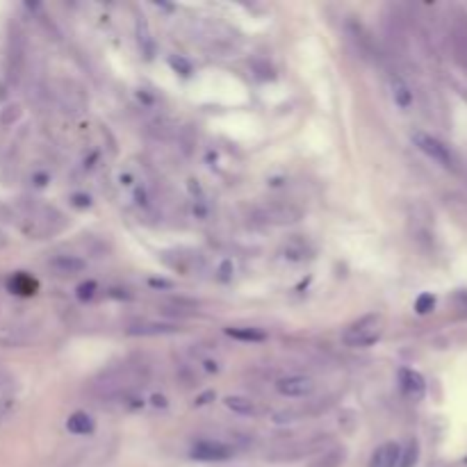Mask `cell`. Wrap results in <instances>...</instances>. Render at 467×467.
Segmentation results:
<instances>
[{
	"label": "cell",
	"instance_id": "obj_7",
	"mask_svg": "<svg viewBox=\"0 0 467 467\" xmlns=\"http://www.w3.org/2000/svg\"><path fill=\"white\" fill-rule=\"evenodd\" d=\"M301 212L292 205H270L260 210V219L270 221V224H294L299 221Z\"/></svg>",
	"mask_w": 467,
	"mask_h": 467
},
{
	"label": "cell",
	"instance_id": "obj_15",
	"mask_svg": "<svg viewBox=\"0 0 467 467\" xmlns=\"http://www.w3.org/2000/svg\"><path fill=\"white\" fill-rule=\"evenodd\" d=\"M417 458H419L417 440H408V445L404 449H399V461H396V467H415Z\"/></svg>",
	"mask_w": 467,
	"mask_h": 467
},
{
	"label": "cell",
	"instance_id": "obj_1",
	"mask_svg": "<svg viewBox=\"0 0 467 467\" xmlns=\"http://www.w3.org/2000/svg\"><path fill=\"white\" fill-rule=\"evenodd\" d=\"M381 335V317L379 314H367V317L354 322L342 335L347 347H369L379 340Z\"/></svg>",
	"mask_w": 467,
	"mask_h": 467
},
{
	"label": "cell",
	"instance_id": "obj_12",
	"mask_svg": "<svg viewBox=\"0 0 467 467\" xmlns=\"http://www.w3.org/2000/svg\"><path fill=\"white\" fill-rule=\"evenodd\" d=\"M226 408H230L232 413H237V415H255L258 413V406H255L253 399H249V396H226Z\"/></svg>",
	"mask_w": 467,
	"mask_h": 467
},
{
	"label": "cell",
	"instance_id": "obj_18",
	"mask_svg": "<svg viewBox=\"0 0 467 467\" xmlns=\"http://www.w3.org/2000/svg\"><path fill=\"white\" fill-rule=\"evenodd\" d=\"M93 292H96V283H91V280H89V283H83V285L78 287V299L80 301H89L93 297Z\"/></svg>",
	"mask_w": 467,
	"mask_h": 467
},
{
	"label": "cell",
	"instance_id": "obj_3",
	"mask_svg": "<svg viewBox=\"0 0 467 467\" xmlns=\"http://www.w3.org/2000/svg\"><path fill=\"white\" fill-rule=\"evenodd\" d=\"M192 458L194 461H203V463H219V461H228L232 456V449L226 442L219 440H198L192 445Z\"/></svg>",
	"mask_w": 467,
	"mask_h": 467
},
{
	"label": "cell",
	"instance_id": "obj_8",
	"mask_svg": "<svg viewBox=\"0 0 467 467\" xmlns=\"http://www.w3.org/2000/svg\"><path fill=\"white\" fill-rule=\"evenodd\" d=\"M399 445L396 442H385L381 445L374 456L369 461V467H396V461H399Z\"/></svg>",
	"mask_w": 467,
	"mask_h": 467
},
{
	"label": "cell",
	"instance_id": "obj_10",
	"mask_svg": "<svg viewBox=\"0 0 467 467\" xmlns=\"http://www.w3.org/2000/svg\"><path fill=\"white\" fill-rule=\"evenodd\" d=\"M66 428H68V433H73V436H91L93 428H96V422H93L91 415H87L83 411H76L66 419Z\"/></svg>",
	"mask_w": 467,
	"mask_h": 467
},
{
	"label": "cell",
	"instance_id": "obj_13",
	"mask_svg": "<svg viewBox=\"0 0 467 467\" xmlns=\"http://www.w3.org/2000/svg\"><path fill=\"white\" fill-rule=\"evenodd\" d=\"M392 98L394 103L399 105V108H411V103H413V91L411 87H408L401 78H394L392 80Z\"/></svg>",
	"mask_w": 467,
	"mask_h": 467
},
{
	"label": "cell",
	"instance_id": "obj_17",
	"mask_svg": "<svg viewBox=\"0 0 467 467\" xmlns=\"http://www.w3.org/2000/svg\"><path fill=\"white\" fill-rule=\"evenodd\" d=\"M433 308H436V297H433V294H428V292H424V294H419V297H417V301H415V310H417V314H428Z\"/></svg>",
	"mask_w": 467,
	"mask_h": 467
},
{
	"label": "cell",
	"instance_id": "obj_5",
	"mask_svg": "<svg viewBox=\"0 0 467 467\" xmlns=\"http://www.w3.org/2000/svg\"><path fill=\"white\" fill-rule=\"evenodd\" d=\"M451 41H453V53H456L458 64L467 68V14L465 11H458L456 19H453Z\"/></svg>",
	"mask_w": 467,
	"mask_h": 467
},
{
	"label": "cell",
	"instance_id": "obj_22",
	"mask_svg": "<svg viewBox=\"0 0 467 467\" xmlns=\"http://www.w3.org/2000/svg\"><path fill=\"white\" fill-rule=\"evenodd\" d=\"M465 463H467V458H465Z\"/></svg>",
	"mask_w": 467,
	"mask_h": 467
},
{
	"label": "cell",
	"instance_id": "obj_21",
	"mask_svg": "<svg viewBox=\"0 0 467 467\" xmlns=\"http://www.w3.org/2000/svg\"><path fill=\"white\" fill-rule=\"evenodd\" d=\"M153 401H155V406H167L165 396H153Z\"/></svg>",
	"mask_w": 467,
	"mask_h": 467
},
{
	"label": "cell",
	"instance_id": "obj_20",
	"mask_svg": "<svg viewBox=\"0 0 467 467\" xmlns=\"http://www.w3.org/2000/svg\"><path fill=\"white\" fill-rule=\"evenodd\" d=\"M150 285H153V287H171L169 283H165V280H155V278L150 280Z\"/></svg>",
	"mask_w": 467,
	"mask_h": 467
},
{
	"label": "cell",
	"instance_id": "obj_9",
	"mask_svg": "<svg viewBox=\"0 0 467 467\" xmlns=\"http://www.w3.org/2000/svg\"><path fill=\"white\" fill-rule=\"evenodd\" d=\"M51 267L62 276H76L80 272H85L87 262L78 255H57V258L51 260Z\"/></svg>",
	"mask_w": 467,
	"mask_h": 467
},
{
	"label": "cell",
	"instance_id": "obj_6",
	"mask_svg": "<svg viewBox=\"0 0 467 467\" xmlns=\"http://www.w3.org/2000/svg\"><path fill=\"white\" fill-rule=\"evenodd\" d=\"M399 385L406 396H411V399H422L424 392H426V381L419 371L415 369H399Z\"/></svg>",
	"mask_w": 467,
	"mask_h": 467
},
{
	"label": "cell",
	"instance_id": "obj_11",
	"mask_svg": "<svg viewBox=\"0 0 467 467\" xmlns=\"http://www.w3.org/2000/svg\"><path fill=\"white\" fill-rule=\"evenodd\" d=\"M226 335L240 342H265L267 333L262 329H253V326H230L226 329Z\"/></svg>",
	"mask_w": 467,
	"mask_h": 467
},
{
	"label": "cell",
	"instance_id": "obj_14",
	"mask_svg": "<svg viewBox=\"0 0 467 467\" xmlns=\"http://www.w3.org/2000/svg\"><path fill=\"white\" fill-rule=\"evenodd\" d=\"M173 331H176L173 324H139V326H130V329H128L130 335H165Z\"/></svg>",
	"mask_w": 467,
	"mask_h": 467
},
{
	"label": "cell",
	"instance_id": "obj_4",
	"mask_svg": "<svg viewBox=\"0 0 467 467\" xmlns=\"http://www.w3.org/2000/svg\"><path fill=\"white\" fill-rule=\"evenodd\" d=\"M276 390L283 396H292V399H299V396H308L314 392V381L308 376H299V374H292V376H283L276 381Z\"/></svg>",
	"mask_w": 467,
	"mask_h": 467
},
{
	"label": "cell",
	"instance_id": "obj_16",
	"mask_svg": "<svg viewBox=\"0 0 467 467\" xmlns=\"http://www.w3.org/2000/svg\"><path fill=\"white\" fill-rule=\"evenodd\" d=\"M344 456H347L344 449H331V451L322 453V456L314 461L310 467H340L344 463Z\"/></svg>",
	"mask_w": 467,
	"mask_h": 467
},
{
	"label": "cell",
	"instance_id": "obj_19",
	"mask_svg": "<svg viewBox=\"0 0 467 467\" xmlns=\"http://www.w3.org/2000/svg\"><path fill=\"white\" fill-rule=\"evenodd\" d=\"M171 64L176 66V68L180 66V68H183V76H190V73H192V66L187 64L185 60H180V57H178V60H171Z\"/></svg>",
	"mask_w": 467,
	"mask_h": 467
},
{
	"label": "cell",
	"instance_id": "obj_2",
	"mask_svg": "<svg viewBox=\"0 0 467 467\" xmlns=\"http://www.w3.org/2000/svg\"><path fill=\"white\" fill-rule=\"evenodd\" d=\"M413 142L415 146L422 150L424 155H428L431 160H436L438 165L447 167V169H453L456 167V160H453V153L451 150L436 139L433 135H426V133H413Z\"/></svg>",
	"mask_w": 467,
	"mask_h": 467
}]
</instances>
